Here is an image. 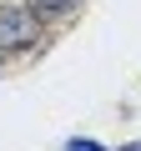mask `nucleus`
Listing matches in <instances>:
<instances>
[{"instance_id": "f03ea898", "label": "nucleus", "mask_w": 141, "mask_h": 151, "mask_svg": "<svg viewBox=\"0 0 141 151\" xmlns=\"http://www.w3.org/2000/svg\"><path fill=\"white\" fill-rule=\"evenodd\" d=\"M81 0H25V10L30 15H40V20H55V15H65V10H76Z\"/></svg>"}, {"instance_id": "7ed1b4c3", "label": "nucleus", "mask_w": 141, "mask_h": 151, "mask_svg": "<svg viewBox=\"0 0 141 151\" xmlns=\"http://www.w3.org/2000/svg\"><path fill=\"white\" fill-rule=\"evenodd\" d=\"M65 151H106V146H96V141H86V136H76V141H65Z\"/></svg>"}, {"instance_id": "20e7f679", "label": "nucleus", "mask_w": 141, "mask_h": 151, "mask_svg": "<svg viewBox=\"0 0 141 151\" xmlns=\"http://www.w3.org/2000/svg\"><path fill=\"white\" fill-rule=\"evenodd\" d=\"M121 151H141V146H121Z\"/></svg>"}, {"instance_id": "f257e3e1", "label": "nucleus", "mask_w": 141, "mask_h": 151, "mask_svg": "<svg viewBox=\"0 0 141 151\" xmlns=\"http://www.w3.org/2000/svg\"><path fill=\"white\" fill-rule=\"evenodd\" d=\"M40 40V15H30L25 5H0V55L30 50Z\"/></svg>"}]
</instances>
